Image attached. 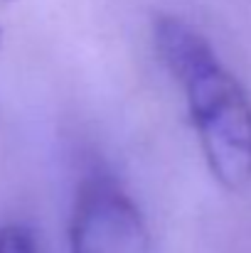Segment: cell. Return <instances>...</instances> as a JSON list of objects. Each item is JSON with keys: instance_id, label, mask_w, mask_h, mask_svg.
Returning <instances> with one entry per match:
<instances>
[{"instance_id": "4", "label": "cell", "mask_w": 251, "mask_h": 253, "mask_svg": "<svg viewBox=\"0 0 251 253\" xmlns=\"http://www.w3.org/2000/svg\"><path fill=\"white\" fill-rule=\"evenodd\" d=\"M0 42H2V35H0Z\"/></svg>"}, {"instance_id": "2", "label": "cell", "mask_w": 251, "mask_h": 253, "mask_svg": "<svg viewBox=\"0 0 251 253\" xmlns=\"http://www.w3.org/2000/svg\"><path fill=\"white\" fill-rule=\"evenodd\" d=\"M69 253H153V234L133 197L108 174L86 177L69 221Z\"/></svg>"}, {"instance_id": "3", "label": "cell", "mask_w": 251, "mask_h": 253, "mask_svg": "<svg viewBox=\"0 0 251 253\" xmlns=\"http://www.w3.org/2000/svg\"><path fill=\"white\" fill-rule=\"evenodd\" d=\"M0 253H42L37 234L25 224L0 226Z\"/></svg>"}, {"instance_id": "1", "label": "cell", "mask_w": 251, "mask_h": 253, "mask_svg": "<svg viewBox=\"0 0 251 253\" xmlns=\"http://www.w3.org/2000/svg\"><path fill=\"white\" fill-rule=\"evenodd\" d=\"M155 52L180 84L200 148L214 179L239 192L251 184V98L224 67L212 42L190 22L160 15L153 25Z\"/></svg>"}]
</instances>
